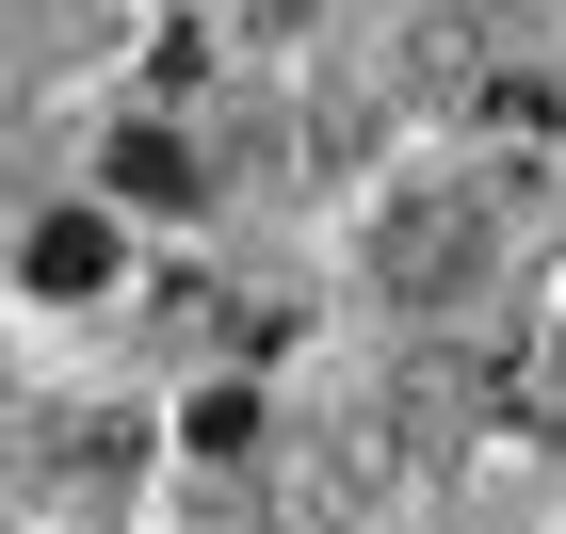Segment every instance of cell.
Segmentation results:
<instances>
[{
    "label": "cell",
    "mask_w": 566,
    "mask_h": 534,
    "mask_svg": "<svg viewBox=\"0 0 566 534\" xmlns=\"http://www.w3.org/2000/svg\"><path fill=\"white\" fill-rule=\"evenodd\" d=\"M114 195H163V211H178V195H195V146H178V130H130V146H114Z\"/></svg>",
    "instance_id": "cell-3"
},
{
    "label": "cell",
    "mask_w": 566,
    "mask_h": 534,
    "mask_svg": "<svg viewBox=\"0 0 566 534\" xmlns=\"http://www.w3.org/2000/svg\"><path fill=\"white\" fill-rule=\"evenodd\" d=\"M17 275H33V292H114V227H97V211H49L33 243H17Z\"/></svg>",
    "instance_id": "cell-2"
},
{
    "label": "cell",
    "mask_w": 566,
    "mask_h": 534,
    "mask_svg": "<svg viewBox=\"0 0 566 534\" xmlns=\"http://www.w3.org/2000/svg\"><path fill=\"white\" fill-rule=\"evenodd\" d=\"M470 275H485L470 211H405V227H389V292H470Z\"/></svg>",
    "instance_id": "cell-1"
}]
</instances>
